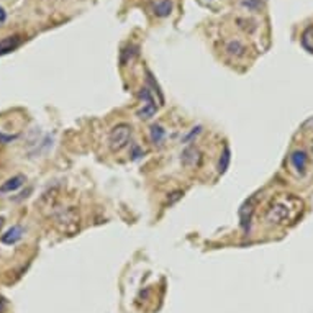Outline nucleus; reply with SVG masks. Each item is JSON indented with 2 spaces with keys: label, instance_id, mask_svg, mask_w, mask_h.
Returning <instances> with one entry per match:
<instances>
[{
  "label": "nucleus",
  "instance_id": "obj_9",
  "mask_svg": "<svg viewBox=\"0 0 313 313\" xmlns=\"http://www.w3.org/2000/svg\"><path fill=\"white\" fill-rule=\"evenodd\" d=\"M22 43V38L18 35H13V36H7L4 39H0V56L4 54H9L12 51H15L17 48Z\"/></svg>",
  "mask_w": 313,
  "mask_h": 313
},
{
  "label": "nucleus",
  "instance_id": "obj_16",
  "mask_svg": "<svg viewBox=\"0 0 313 313\" xmlns=\"http://www.w3.org/2000/svg\"><path fill=\"white\" fill-rule=\"evenodd\" d=\"M136 50H138V48H135V46H128V48H125V50H121V54H120L121 66H126V64L131 63L133 56L136 54Z\"/></svg>",
  "mask_w": 313,
  "mask_h": 313
},
{
  "label": "nucleus",
  "instance_id": "obj_6",
  "mask_svg": "<svg viewBox=\"0 0 313 313\" xmlns=\"http://www.w3.org/2000/svg\"><path fill=\"white\" fill-rule=\"evenodd\" d=\"M58 223L63 227L64 231L72 233V231H76V228L79 227V215L76 213V210L67 208L66 212H63L58 216Z\"/></svg>",
  "mask_w": 313,
  "mask_h": 313
},
{
  "label": "nucleus",
  "instance_id": "obj_12",
  "mask_svg": "<svg viewBox=\"0 0 313 313\" xmlns=\"http://www.w3.org/2000/svg\"><path fill=\"white\" fill-rule=\"evenodd\" d=\"M227 53L230 56H235V58H241L246 54V48L241 41H238V39H233V41H230L227 44Z\"/></svg>",
  "mask_w": 313,
  "mask_h": 313
},
{
  "label": "nucleus",
  "instance_id": "obj_1",
  "mask_svg": "<svg viewBox=\"0 0 313 313\" xmlns=\"http://www.w3.org/2000/svg\"><path fill=\"white\" fill-rule=\"evenodd\" d=\"M303 202L294 194H279L274 197L264 213V220L271 225H290L300 216Z\"/></svg>",
  "mask_w": 313,
  "mask_h": 313
},
{
  "label": "nucleus",
  "instance_id": "obj_7",
  "mask_svg": "<svg viewBox=\"0 0 313 313\" xmlns=\"http://www.w3.org/2000/svg\"><path fill=\"white\" fill-rule=\"evenodd\" d=\"M23 233L25 231L20 225H13L12 228H9L2 236H0V241H2L4 244H15L23 238Z\"/></svg>",
  "mask_w": 313,
  "mask_h": 313
},
{
  "label": "nucleus",
  "instance_id": "obj_13",
  "mask_svg": "<svg viewBox=\"0 0 313 313\" xmlns=\"http://www.w3.org/2000/svg\"><path fill=\"white\" fill-rule=\"evenodd\" d=\"M149 136H151V141L154 145H161L166 136V130L161 125H153L151 130H149Z\"/></svg>",
  "mask_w": 313,
  "mask_h": 313
},
{
  "label": "nucleus",
  "instance_id": "obj_14",
  "mask_svg": "<svg viewBox=\"0 0 313 313\" xmlns=\"http://www.w3.org/2000/svg\"><path fill=\"white\" fill-rule=\"evenodd\" d=\"M230 161H231V153H230V148L225 146L223 153H221V158H220V162H218V172L220 174H225L228 171L230 167Z\"/></svg>",
  "mask_w": 313,
  "mask_h": 313
},
{
  "label": "nucleus",
  "instance_id": "obj_8",
  "mask_svg": "<svg viewBox=\"0 0 313 313\" xmlns=\"http://www.w3.org/2000/svg\"><path fill=\"white\" fill-rule=\"evenodd\" d=\"M290 162L292 166L295 167V171L298 174H303L305 169H307V162H308V156L302 149H298V151H294L290 154Z\"/></svg>",
  "mask_w": 313,
  "mask_h": 313
},
{
  "label": "nucleus",
  "instance_id": "obj_5",
  "mask_svg": "<svg viewBox=\"0 0 313 313\" xmlns=\"http://www.w3.org/2000/svg\"><path fill=\"white\" fill-rule=\"evenodd\" d=\"M181 162L184 167H189V169H194V167H199L200 162H202V153L199 151L197 148L194 146H189L182 151L181 154Z\"/></svg>",
  "mask_w": 313,
  "mask_h": 313
},
{
  "label": "nucleus",
  "instance_id": "obj_11",
  "mask_svg": "<svg viewBox=\"0 0 313 313\" xmlns=\"http://www.w3.org/2000/svg\"><path fill=\"white\" fill-rule=\"evenodd\" d=\"M153 12L158 17H169L172 12V2L171 0H154Z\"/></svg>",
  "mask_w": 313,
  "mask_h": 313
},
{
  "label": "nucleus",
  "instance_id": "obj_19",
  "mask_svg": "<svg viewBox=\"0 0 313 313\" xmlns=\"http://www.w3.org/2000/svg\"><path fill=\"white\" fill-rule=\"evenodd\" d=\"M200 131H202V126H195V128H192V131H190V133L186 136V138H184V143H189L192 138H195V136L199 135Z\"/></svg>",
  "mask_w": 313,
  "mask_h": 313
},
{
  "label": "nucleus",
  "instance_id": "obj_3",
  "mask_svg": "<svg viewBox=\"0 0 313 313\" xmlns=\"http://www.w3.org/2000/svg\"><path fill=\"white\" fill-rule=\"evenodd\" d=\"M140 99H141V108L138 110V117L141 120H149L154 117V113L158 112V105H156V97L148 87H143L140 91Z\"/></svg>",
  "mask_w": 313,
  "mask_h": 313
},
{
  "label": "nucleus",
  "instance_id": "obj_18",
  "mask_svg": "<svg viewBox=\"0 0 313 313\" xmlns=\"http://www.w3.org/2000/svg\"><path fill=\"white\" fill-rule=\"evenodd\" d=\"M182 195H184V192H181V190H175V192L169 194V197H167V205H172V203H175L179 199H182Z\"/></svg>",
  "mask_w": 313,
  "mask_h": 313
},
{
  "label": "nucleus",
  "instance_id": "obj_21",
  "mask_svg": "<svg viewBox=\"0 0 313 313\" xmlns=\"http://www.w3.org/2000/svg\"><path fill=\"white\" fill-rule=\"evenodd\" d=\"M7 308V302H5V298L4 297H0V313H4Z\"/></svg>",
  "mask_w": 313,
  "mask_h": 313
},
{
  "label": "nucleus",
  "instance_id": "obj_15",
  "mask_svg": "<svg viewBox=\"0 0 313 313\" xmlns=\"http://www.w3.org/2000/svg\"><path fill=\"white\" fill-rule=\"evenodd\" d=\"M302 46L307 51L313 53V26H308L302 35Z\"/></svg>",
  "mask_w": 313,
  "mask_h": 313
},
{
  "label": "nucleus",
  "instance_id": "obj_4",
  "mask_svg": "<svg viewBox=\"0 0 313 313\" xmlns=\"http://www.w3.org/2000/svg\"><path fill=\"white\" fill-rule=\"evenodd\" d=\"M256 200H257V197L253 195L251 199H248L246 202L243 203V207L240 208V218H241V228L246 231H249L251 228V220H253V213H254V210H256Z\"/></svg>",
  "mask_w": 313,
  "mask_h": 313
},
{
  "label": "nucleus",
  "instance_id": "obj_17",
  "mask_svg": "<svg viewBox=\"0 0 313 313\" xmlns=\"http://www.w3.org/2000/svg\"><path fill=\"white\" fill-rule=\"evenodd\" d=\"M146 82H148L149 87H153V89H154L153 92H156V95H158L159 104H162V102H164V99H162V92H161L158 82H156V80H154V77L151 76V72H149V71H146Z\"/></svg>",
  "mask_w": 313,
  "mask_h": 313
},
{
  "label": "nucleus",
  "instance_id": "obj_20",
  "mask_svg": "<svg viewBox=\"0 0 313 313\" xmlns=\"http://www.w3.org/2000/svg\"><path fill=\"white\" fill-rule=\"evenodd\" d=\"M7 20V12L4 10V7H0V25Z\"/></svg>",
  "mask_w": 313,
  "mask_h": 313
},
{
  "label": "nucleus",
  "instance_id": "obj_2",
  "mask_svg": "<svg viewBox=\"0 0 313 313\" xmlns=\"http://www.w3.org/2000/svg\"><path fill=\"white\" fill-rule=\"evenodd\" d=\"M130 138H131V126L128 123H118L108 133V146H110L113 153L121 151V149L128 146Z\"/></svg>",
  "mask_w": 313,
  "mask_h": 313
},
{
  "label": "nucleus",
  "instance_id": "obj_10",
  "mask_svg": "<svg viewBox=\"0 0 313 313\" xmlns=\"http://www.w3.org/2000/svg\"><path fill=\"white\" fill-rule=\"evenodd\" d=\"M25 184V177L23 175H13L12 179H9L7 182H4L0 186V194H10V192H15L20 187Z\"/></svg>",
  "mask_w": 313,
  "mask_h": 313
}]
</instances>
